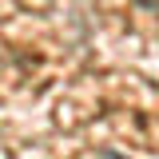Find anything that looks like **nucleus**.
I'll list each match as a JSON object with an SVG mask.
<instances>
[{
    "instance_id": "1",
    "label": "nucleus",
    "mask_w": 159,
    "mask_h": 159,
    "mask_svg": "<svg viewBox=\"0 0 159 159\" xmlns=\"http://www.w3.org/2000/svg\"><path fill=\"white\" fill-rule=\"evenodd\" d=\"M139 8H147V12H159V0H135Z\"/></svg>"
}]
</instances>
